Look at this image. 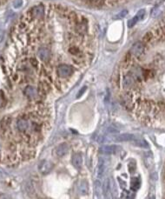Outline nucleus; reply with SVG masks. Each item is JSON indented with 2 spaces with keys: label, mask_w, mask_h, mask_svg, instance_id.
Returning a JSON list of instances; mask_svg holds the SVG:
<instances>
[{
  "label": "nucleus",
  "mask_w": 165,
  "mask_h": 199,
  "mask_svg": "<svg viewBox=\"0 0 165 199\" xmlns=\"http://www.w3.org/2000/svg\"><path fill=\"white\" fill-rule=\"evenodd\" d=\"M136 138V136L133 134H121L118 136H115L111 138V140L117 143H123V142H132Z\"/></svg>",
  "instance_id": "nucleus-1"
},
{
  "label": "nucleus",
  "mask_w": 165,
  "mask_h": 199,
  "mask_svg": "<svg viewBox=\"0 0 165 199\" xmlns=\"http://www.w3.org/2000/svg\"><path fill=\"white\" fill-rule=\"evenodd\" d=\"M57 72H58V75H59L60 77H67L73 73V69L67 65H62L58 66Z\"/></svg>",
  "instance_id": "nucleus-2"
},
{
  "label": "nucleus",
  "mask_w": 165,
  "mask_h": 199,
  "mask_svg": "<svg viewBox=\"0 0 165 199\" xmlns=\"http://www.w3.org/2000/svg\"><path fill=\"white\" fill-rule=\"evenodd\" d=\"M144 51V45L141 42H137L133 45L131 50V53L135 56V57H139L141 56Z\"/></svg>",
  "instance_id": "nucleus-3"
},
{
  "label": "nucleus",
  "mask_w": 165,
  "mask_h": 199,
  "mask_svg": "<svg viewBox=\"0 0 165 199\" xmlns=\"http://www.w3.org/2000/svg\"><path fill=\"white\" fill-rule=\"evenodd\" d=\"M120 148L116 145H103L100 148V152L103 154L106 155H111V154H116L118 152V150Z\"/></svg>",
  "instance_id": "nucleus-4"
},
{
  "label": "nucleus",
  "mask_w": 165,
  "mask_h": 199,
  "mask_svg": "<svg viewBox=\"0 0 165 199\" xmlns=\"http://www.w3.org/2000/svg\"><path fill=\"white\" fill-rule=\"evenodd\" d=\"M144 15H145V11L144 10H140L138 12H137V14L132 18V19H131V20L128 22V26L129 27H133L138 21H140V20H142V19L144 17Z\"/></svg>",
  "instance_id": "nucleus-5"
},
{
  "label": "nucleus",
  "mask_w": 165,
  "mask_h": 199,
  "mask_svg": "<svg viewBox=\"0 0 165 199\" xmlns=\"http://www.w3.org/2000/svg\"><path fill=\"white\" fill-rule=\"evenodd\" d=\"M68 151H69V145L67 144H60L55 149V152H56L57 156L59 157L65 156L68 153Z\"/></svg>",
  "instance_id": "nucleus-6"
},
{
  "label": "nucleus",
  "mask_w": 165,
  "mask_h": 199,
  "mask_svg": "<svg viewBox=\"0 0 165 199\" xmlns=\"http://www.w3.org/2000/svg\"><path fill=\"white\" fill-rule=\"evenodd\" d=\"M105 171V161L103 157H100L98 160V164H97V177L98 179H101L103 176Z\"/></svg>",
  "instance_id": "nucleus-7"
},
{
  "label": "nucleus",
  "mask_w": 165,
  "mask_h": 199,
  "mask_svg": "<svg viewBox=\"0 0 165 199\" xmlns=\"http://www.w3.org/2000/svg\"><path fill=\"white\" fill-rule=\"evenodd\" d=\"M38 55L39 58L41 59L42 61H44V62L48 61L49 59H50V51L47 48H41V49H39V51L38 52Z\"/></svg>",
  "instance_id": "nucleus-8"
},
{
  "label": "nucleus",
  "mask_w": 165,
  "mask_h": 199,
  "mask_svg": "<svg viewBox=\"0 0 165 199\" xmlns=\"http://www.w3.org/2000/svg\"><path fill=\"white\" fill-rule=\"evenodd\" d=\"M72 164L76 169H78V170L81 169V167L83 165V157H82L81 154L78 153V154H75L74 156H73Z\"/></svg>",
  "instance_id": "nucleus-9"
},
{
  "label": "nucleus",
  "mask_w": 165,
  "mask_h": 199,
  "mask_svg": "<svg viewBox=\"0 0 165 199\" xmlns=\"http://www.w3.org/2000/svg\"><path fill=\"white\" fill-rule=\"evenodd\" d=\"M103 191L104 196L105 197H109V195L111 194V181H109V178L105 179V181L103 182Z\"/></svg>",
  "instance_id": "nucleus-10"
},
{
  "label": "nucleus",
  "mask_w": 165,
  "mask_h": 199,
  "mask_svg": "<svg viewBox=\"0 0 165 199\" xmlns=\"http://www.w3.org/2000/svg\"><path fill=\"white\" fill-rule=\"evenodd\" d=\"M135 82V77H133V75H127L124 77L123 78V87L125 88H131L133 84Z\"/></svg>",
  "instance_id": "nucleus-11"
},
{
  "label": "nucleus",
  "mask_w": 165,
  "mask_h": 199,
  "mask_svg": "<svg viewBox=\"0 0 165 199\" xmlns=\"http://www.w3.org/2000/svg\"><path fill=\"white\" fill-rule=\"evenodd\" d=\"M17 129L19 130L25 131L29 128L30 124H29V122L27 120H25V119H19V120L17 121Z\"/></svg>",
  "instance_id": "nucleus-12"
},
{
  "label": "nucleus",
  "mask_w": 165,
  "mask_h": 199,
  "mask_svg": "<svg viewBox=\"0 0 165 199\" xmlns=\"http://www.w3.org/2000/svg\"><path fill=\"white\" fill-rule=\"evenodd\" d=\"M132 143L136 145V146H139V147H142V148H149V144L146 142L144 139L142 138H138L136 137L134 140L132 141Z\"/></svg>",
  "instance_id": "nucleus-13"
},
{
  "label": "nucleus",
  "mask_w": 165,
  "mask_h": 199,
  "mask_svg": "<svg viewBox=\"0 0 165 199\" xmlns=\"http://www.w3.org/2000/svg\"><path fill=\"white\" fill-rule=\"evenodd\" d=\"M44 13V7L42 5L36 6L32 10V14L36 17H43Z\"/></svg>",
  "instance_id": "nucleus-14"
},
{
  "label": "nucleus",
  "mask_w": 165,
  "mask_h": 199,
  "mask_svg": "<svg viewBox=\"0 0 165 199\" xmlns=\"http://www.w3.org/2000/svg\"><path fill=\"white\" fill-rule=\"evenodd\" d=\"M131 190H137L139 189V185H140V182L138 180V178H132L131 179Z\"/></svg>",
  "instance_id": "nucleus-15"
},
{
  "label": "nucleus",
  "mask_w": 165,
  "mask_h": 199,
  "mask_svg": "<svg viewBox=\"0 0 165 199\" xmlns=\"http://www.w3.org/2000/svg\"><path fill=\"white\" fill-rule=\"evenodd\" d=\"M79 190L81 194H87L88 193V184L85 181H82L79 185Z\"/></svg>",
  "instance_id": "nucleus-16"
},
{
  "label": "nucleus",
  "mask_w": 165,
  "mask_h": 199,
  "mask_svg": "<svg viewBox=\"0 0 165 199\" xmlns=\"http://www.w3.org/2000/svg\"><path fill=\"white\" fill-rule=\"evenodd\" d=\"M25 94H26L28 97H33L36 96V90L33 89L32 87H27V88L25 89Z\"/></svg>",
  "instance_id": "nucleus-17"
},
{
  "label": "nucleus",
  "mask_w": 165,
  "mask_h": 199,
  "mask_svg": "<svg viewBox=\"0 0 165 199\" xmlns=\"http://www.w3.org/2000/svg\"><path fill=\"white\" fill-rule=\"evenodd\" d=\"M153 37V33L152 32H148L144 37H143V42L145 43H149L150 42V40Z\"/></svg>",
  "instance_id": "nucleus-18"
},
{
  "label": "nucleus",
  "mask_w": 165,
  "mask_h": 199,
  "mask_svg": "<svg viewBox=\"0 0 165 199\" xmlns=\"http://www.w3.org/2000/svg\"><path fill=\"white\" fill-rule=\"evenodd\" d=\"M160 32L161 34H162L165 37V18L162 20V24H161V27H160Z\"/></svg>",
  "instance_id": "nucleus-19"
},
{
  "label": "nucleus",
  "mask_w": 165,
  "mask_h": 199,
  "mask_svg": "<svg viewBox=\"0 0 165 199\" xmlns=\"http://www.w3.org/2000/svg\"><path fill=\"white\" fill-rule=\"evenodd\" d=\"M127 13H128V11L125 10V11H121L119 14H117L116 17H115V18H123V17H124L126 15H127Z\"/></svg>",
  "instance_id": "nucleus-20"
},
{
  "label": "nucleus",
  "mask_w": 165,
  "mask_h": 199,
  "mask_svg": "<svg viewBox=\"0 0 165 199\" xmlns=\"http://www.w3.org/2000/svg\"><path fill=\"white\" fill-rule=\"evenodd\" d=\"M21 5H22V0H17V1H16L14 3L15 8H18V7H20Z\"/></svg>",
  "instance_id": "nucleus-21"
},
{
  "label": "nucleus",
  "mask_w": 165,
  "mask_h": 199,
  "mask_svg": "<svg viewBox=\"0 0 165 199\" xmlns=\"http://www.w3.org/2000/svg\"><path fill=\"white\" fill-rule=\"evenodd\" d=\"M78 51H79L78 49H76V48H72V49L70 50V52L71 54H73V55H76V53H78Z\"/></svg>",
  "instance_id": "nucleus-22"
},
{
  "label": "nucleus",
  "mask_w": 165,
  "mask_h": 199,
  "mask_svg": "<svg viewBox=\"0 0 165 199\" xmlns=\"http://www.w3.org/2000/svg\"><path fill=\"white\" fill-rule=\"evenodd\" d=\"M85 90H86V87L83 88V90H81V91H79V93L78 94V97H81V94H82V93H83V92L85 91Z\"/></svg>",
  "instance_id": "nucleus-23"
}]
</instances>
